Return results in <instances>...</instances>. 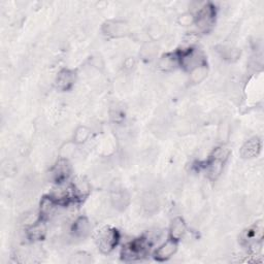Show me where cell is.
I'll use <instances>...</instances> for the list:
<instances>
[{
	"label": "cell",
	"instance_id": "cell-14",
	"mask_svg": "<svg viewBox=\"0 0 264 264\" xmlns=\"http://www.w3.org/2000/svg\"><path fill=\"white\" fill-rule=\"evenodd\" d=\"M178 65H180L179 61V55L178 54H166L162 56V58L159 61L160 69L164 72H169L174 70Z\"/></svg>",
	"mask_w": 264,
	"mask_h": 264
},
{
	"label": "cell",
	"instance_id": "cell-5",
	"mask_svg": "<svg viewBox=\"0 0 264 264\" xmlns=\"http://www.w3.org/2000/svg\"><path fill=\"white\" fill-rule=\"evenodd\" d=\"M71 174V167L65 159H60L52 168L51 170V179L55 183L61 184L69 179Z\"/></svg>",
	"mask_w": 264,
	"mask_h": 264
},
{
	"label": "cell",
	"instance_id": "cell-9",
	"mask_svg": "<svg viewBox=\"0 0 264 264\" xmlns=\"http://www.w3.org/2000/svg\"><path fill=\"white\" fill-rule=\"evenodd\" d=\"M76 80V76L75 73L69 70H63L61 71L55 81V85L58 89L65 91V90H69L75 83Z\"/></svg>",
	"mask_w": 264,
	"mask_h": 264
},
{
	"label": "cell",
	"instance_id": "cell-19",
	"mask_svg": "<svg viewBox=\"0 0 264 264\" xmlns=\"http://www.w3.org/2000/svg\"><path fill=\"white\" fill-rule=\"evenodd\" d=\"M193 22H194V17L190 14H185V15L181 16L180 19H179V23L184 25V26H188Z\"/></svg>",
	"mask_w": 264,
	"mask_h": 264
},
{
	"label": "cell",
	"instance_id": "cell-2",
	"mask_svg": "<svg viewBox=\"0 0 264 264\" xmlns=\"http://www.w3.org/2000/svg\"><path fill=\"white\" fill-rule=\"evenodd\" d=\"M119 239V231L114 227H103L95 234L96 245L98 249L104 254L113 251L118 245Z\"/></svg>",
	"mask_w": 264,
	"mask_h": 264
},
{
	"label": "cell",
	"instance_id": "cell-13",
	"mask_svg": "<svg viewBox=\"0 0 264 264\" xmlns=\"http://www.w3.org/2000/svg\"><path fill=\"white\" fill-rule=\"evenodd\" d=\"M186 233V224L182 218H175L170 226L169 236L171 239L179 241Z\"/></svg>",
	"mask_w": 264,
	"mask_h": 264
},
{
	"label": "cell",
	"instance_id": "cell-6",
	"mask_svg": "<svg viewBox=\"0 0 264 264\" xmlns=\"http://www.w3.org/2000/svg\"><path fill=\"white\" fill-rule=\"evenodd\" d=\"M262 237H263V226H262V223L260 222L250 227L249 229H247L243 233L241 239L246 245H249L250 247H255L259 244Z\"/></svg>",
	"mask_w": 264,
	"mask_h": 264
},
{
	"label": "cell",
	"instance_id": "cell-12",
	"mask_svg": "<svg viewBox=\"0 0 264 264\" xmlns=\"http://www.w3.org/2000/svg\"><path fill=\"white\" fill-rule=\"evenodd\" d=\"M47 232L46 224L42 220L36 221L31 227L27 230V236L31 240H40L45 237Z\"/></svg>",
	"mask_w": 264,
	"mask_h": 264
},
{
	"label": "cell",
	"instance_id": "cell-3",
	"mask_svg": "<svg viewBox=\"0 0 264 264\" xmlns=\"http://www.w3.org/2000/svg\"><path fill=\"white\" fill-rule=\"evenodd\" d=\"M180 65L188 72H192L193 70L201 68V66L207 65V60L204 53L200 50L190 48L186 51H182V53H178Z\"/></svg>",
	"mask_w": 264,
	"mask_h": 264
},
{
	"label": "cell",
	"instance_id": "cell-15",
	"mask_svg": "<svg viewBox=\"0 0 264 264\" xmlns=\"http://www.w3.org/2000/svg\"><path fill=\"white\" fill-rule=\"evenodd\" d=\"M260 148H261V145H260L259 140H257V139L250 140L243 147L241 155L246 158H253V157L258 155V153L260 151Z\"/></svg>",
	"mask_w": 264,
	"mask_h": 264
},
{
	"label": "cell",
	"instance_id": "cell-18",
	"mask_svg": "<svg viewBox=\"0 0 264 264\" xmlns=\"http://www.w3.org/2000/svg\"><path fill=\"white\" fill-rule=\"evenodd\" d=\"M126 201H128V198L122 192L116 193V197H113V202H115L116 207H124L125 208V206H127Z\"/></svg>",
	"mask_w": 264,
	"mask_h": 264
},
{
	"label": "cell",
	"instance_id": "cell-17",
	"mask_svg": "<svg viewBox=\"0 0 264 264\" xmlns=\"http://www.w3.org/2000/svg\"><path fill=\"white\" fill-rule=\"evenodd\" d=\"M207 74H208L207 65L206 66H201V68H197V69L193 70L192 72H190L191 80L194 83H200V82L204 81L205 78L207 77Z\"/></svg>",
	"mask_w": 264,
	"mask_h": 264
},
{
	"label": "cell",
	"instance_id": "cell-10",
	"mask_svg": "<svg viewBox=\"0 0 264 264\" xmlns=\"http://www.w3.org/2000/svg\"><path fill=\"white\" fill-rule=\"evenodd\" d=\"M91 231V225L87 218L81 217L74 223L72 227V234L74 237L82 239L88 236Z\"/></svg>",
	"mask_w": 264,
	"mask_h": 264
},
{
	"label": "cell",
	"instance_id": "cell-16",
	"mask_svg": "<svg viewBox=\"0 0 264 264\" xmlns=\"http://www.w3.org/2000/svg\"><path fill=\"white\" fill-rule=\"evenodd\" d=\"M90 129L87 128L86 126H80L76 132H75V136H74V142L75 144H78V145H81V144H84L88 141V139L90 138Z\"/></svg>",
	"mask_w": 264,
	"mask_h": 264
},
{
	"label": "cell",
	"instance_id": "cell-20",
	"mask_svg": "<svg viewBox=\"0 0 264 264\" xmlns=\"http://www.w3.org/2000/svg\"><path fill=\"white\" fill-rule=\"evenodd\" d=\"M74 262L77 263H88L90 262V257L88 254L83 253V257H80V253L74 255Z\"/></svg>",
	"mask_w": 264,
	"mask_h": 264
},
{
	"label": "cell",
	"instance_id": "cell-11",
	"mask_svg": "<svg viewBox=\"0 0 264 264\" xmlns=\"http://www.w3.org/2000/svg\"><path fill=\"white\" fill-rule=\"evenodd\" d=\"M128 26L123 22H107L103 26V32L111 37H121L128 33Z\"/></svg>",
	"mask_w": 264,
	"mask_h": 264
},
{
	"label": "cell",
	"instance_id": "cell-7",
	"mask_svg": "<svg viewBox=\"0 0 264 264\" xmlns=\"http://www.w3.org/2000/svg\"><path fill=\"white\" fill-rule=\"evenodd\" d=\"M178 250V241L173 239H168L163 245H161L155 252V259L158 261H165L175 254Z\"/></svg>",
	"mask_w": 264,
	"mask_h": 264
},
{
	"label": "cell",
	"instance_id": "cell-4",
	"mask_svg": "<svg viewBox=\"0 0 264 264\" xmlns=\"http://www.w3.org/2000/svg\"><path fill=\"white\" fill-rule=\"evenodd\" d=\"M215 17L216 10L213 5L209 4L198 11L197 16L194 17V22L202 31H209L215 22Z\"/></svg>",
	"mask_w": 264,
	"mask_h": 264
},
{
	"label": "cell",
	"instance_id": "cell-1",
	"mask_svg": "<svg viewBox=\"0 0 264 264\" xmlns=\"http://www.w3.org/2000/svg\"><path fill=\"white\" fill-rule=\"evenodd\" d=\"M150 239L147 237H140L126 244L121 252L122 258L126 261L139 260L145 257L150 250Z\"/></svg>",
	"mask_w": 264,
	"mask_h": 264
},
{
	"label": "cell",
	"instance_id": "cell-8",
	"mask_svg": "<svg viewBox=\"0 0 264 264\" xmlns=\"http://www.w3.org/2000/svg\"><path fill=\"white\" fill-rule=\"evenodd\" d=\"M70 189L74 201H79V202L83 201L85 197H87L90 191L88 183L83 179H77L76 181H74Z\"/></svg>",
	"mask_w": 264,
	"mask_h": 264
}]
</instances>
